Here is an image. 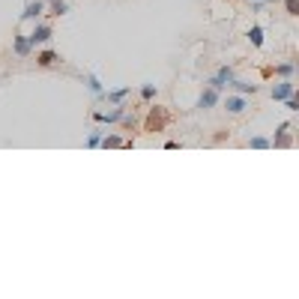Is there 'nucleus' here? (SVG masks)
Segmentation results:
<instances>
[{
    "instance_id": "aec40b11",
    "label": "nucleus",
    "mask_w": 299,
    "mask_h": 299,
    "mask_svg": "<svg viewBox=\"0 0 299 299\" xmlns=\"http://www.w3.org/2000/svg\"><path fill=\"white\" fill-rule=\"evenodd\" d=\"M284 9H287V15L299 18V0H284Z\"/></svg>"
},
{
    "instance_id": "6e6552de",
    "label": "nucleus",
    "mask_w": 299,
    "mask_h": 299,
    "mask_svg": "<svg viewBox=\"0 0 299 299\" xmlns=\"http://www.w3.org/2000/svg\"><path fill=\"white\" fill-rule=\"evenodd\" d=\"M12 45H15V54L18 57H30V51H33V42H30V36H15L12 39Z\"/></svg>"
},
{
    "instance_id": "20e7f679",
    "label": "nucleus",
    "mask_w": 299,
    "mask_h": 299,
    "mask_svg": "<svg viewBox=\"0 0 299 299\" xmlns=\"http://www.w3.org/2000/svg\"><path fill=\"white\" fill-rule=\"evenodd\" d=\"M296 93V87H293V81H278L275 87H272V99L275 102H284V99H290Z\"/></svg>"
},
{
    "instance_id": "4be33fe9",
    "label": "nucleus",
    "mask_w": 299,
    "mask_h": 299,
    "mask_svg": "<svg viewBox=\"0 0 299 299\" xmlns=\"http://www.w3.org/2000/svg\"><path fill=\"white\" fill-rule=\"evenodd\" d=\"M284 108L287 111H299V93H293L290 99H284Z\"/></svg>"
},
{
    "instance_id": "f8f14e48",
    "label": "nucleus",
    "mask_w": 299,
    "mask_h": 299,
    "mask_svg": "<svg viewBox=\"0 0 299 299\" xmlns=\"http://www.w3.org/2000/svg\"><path fill=\"white\" fill-rule=\"evenodd\" d=\"M225 108H228L231 114H242V111H245V99H242V96H228V99H225Z\"/></svg>"
},
{
    "instance_id": "9b49d317",
    "label": "nucleus",
    "mask_w": 299,
    "mask_h": 299,
    "mask_svg": "<svg viewBox=\"0 0 299 299\" xmlns=\"http://www.w3.org/2000/svg\"><path fill=\"white\" fill-rule=\"evenodd\" d=\"M129 93H132L129 87H120V90H105V93H102L99 99H108V102H114V105H120V102L126 99Z\"/></svg>"
},
{
    "instance_id": "9d476101",
    "label": "nucleus",
    "mask_w": 299,
    "mask_h": 299,
    "mask_svg": "<svg viewBox=\"0 0 299 299\" xmlns=\"http://www.w3.org/2000/svg\"><path fill=\"white\" fill-rule=\"evenodd\" d=\"M57 60H60V54H57V51H51V48H48V51H39V54H36V63H39L42 69L54 66Z\"/></svg>"
},
{
    "instance_id": "6ab92c4d",
    "label": "nucleus",
    "mask_w": 299,
    "mask_h": 299,
    "mask_svg": "<svg viewBox=\"0 0 299 299\" xmlns=\"http://www.w3.org/2000/svg\"><path fill=\"white\" fill-rule=\"evenodd\" d=\"M102 138H105V132H102V129H93V132H90V138H87V147H99Z\"/></svg>"
},
{
    "instance_id": "423d86ee",
    "label": "nucleus",
    "mask_w": 299,
    "mask_h": 299,
    "mask_svg": "<svg viewBox=\"0 0 299 299\" xmlns=\"http://www.w3.org/2000/svg\"><path fill=\"white\" fill-rule=\"evenodd\" d=\"M54 36V30H51V24H36L33 27V33H30V42H33V48L36 45H42V42H48Z\"/></svg>"
},
{
    "instance_id": "1a4fd4ad",
    "label": "nucleus",
    "mask_w": 299,
    "mask_h": 299,
    "mask_svg": "<svg viewBox=\"0 0 299 299\" xmlns=\"http://www.w3.org/2000/svg\"><path fill=\"white\" fill-rule=\"evenodd\" d=\"M42 9H45V3L42 0H30L27 6H24V12H21V21H33L42 15Z\"/></svg>"
},
{
    "instance_id": "0eeeda50",
    "label": "nucleus",
    "mask_w": 299,
    "mask_h": 299,
    "mask_svg": "<svg viewBox=\"0 0 299 299\" xmlns=\"http://www.w3.org/2000/svg\"><path fill=\"white\" fill-rule=\"evenodd\" d=\"M216 105H219V90H216V87H206V90L200 93V99H198V108L206 111V108H216Z\"/></svg>"
},
{
    "instance_id": "b1692460",
    "label": "nucleus",
    "mask_w": 299,
    "mask_h": 299,
    "mask_svg": "<svg viewBox=\"0 0 299 299\" xmlns=\"http://www.w3.org/2000/svg\"><path fill=\"white\" fill-rule=\"evenodd\" d=\"M264 3H278V0H264Z\"/></svg>"
},
{
    "instance_id": "5701e85b",
    "label": "nucleus",
    "mask_w": 299,
    "mask_h": 299,
    "mask_svg": "<svg viewBox=\"0 0 299 299\" xmlns=\"http://www.w3.org/2000/svg\"><path fill=\"white\" fill-rule=\"evenodd\" d=\"M153 96H156V87L153 84H144L141 87V99H153Z\"/></svg>"
},
{
    "instance_id": "393cba45",
    "label": "nucleus",
    "mask_w": 299,
    "mask_h": 299,
    "mask_svg": "<svg viewBox=\"0 0 299 299\" xmlns=\"http://www.w3.org/2000/svg\"><path fill=\"white\" fill-rule=\"evenodd\" d=\"M296 93H299V90H296Z\"/></svg>"
},
{
    "instance_id": "f3484780",
    "label": "nucleus",
    "mask_w": 299,
    "mask_h": 299,
    "mask_svg": "<svg viewBox=\"0 0 299 299\" xmlns=\"http://www.w3.org/2000/svg\"><path fill=\"white\" fill-rule=\"evenodd\" d=\"M87 87H90L93 96H102V93H105V87H102V81L96 78V75H87Z\"/></svg>"
},
{
    "instance_id": "ddd939ff",
    "label": "nucleus",
    "mask_w": 299,
    "mask_h": 299,
    "mask_svg": "<svg viewBox=\"0 0 299 299\" xmlns=\"http://www.w3.org/2000/svg\"><path fill=\"white\" fill-rule=\"evenodd\" d=\"M231 87L233 90H239V93H258V84H248V81H239V78H233Z\"/></svg>"
},
{
    "instance_id": "412c9836",
    "label": "nucleus",
    "mask_w": 299,
    "mask_h": 299,
    "mask_svg": "<svg viewBox=\"0 0 299 299\" xmlns=\"http://www.w3.org/2000/svg\"><path fill=\"white\" fill-rule=\"evenodd\" d=\"M66 9H69V6H66V0H54V3H51V12H54V15H63Z\"/></svg>"
},
{
    "instance_id": "f257e3e1",
    "label": "nucleus",
    "mask_w": 299,
    "mask_h": 299,
    "mask_svg": "<svg viewBox=\"0 0 299 299\" xmlns=\"http://www.w3.org/2000/svg\"><path fill=\"white\" fill-rule=\"evenodd\" d=\"M167 126V114L165 108H150V114H147V123H144V129L147 132H165Z\"/></svg>"
},
{
    "instance_id": "4468645a",
    "label": "nucleus",
    "mask_w": 299,
    "mask_h": 299,
    "mask_svg": "<svg viewBox=\"0 0 299 299\" xmlns=\"http://www.w3.org/2000/svg\"><path fill=\"white\" fill-rule=\"evenodd\" d=\"M123 144H126V141H123L120 135H105V138H102V147H105V150H114V147H123Z\"/></svg>"
},
{
    "instance_id": "39448f33",
    "label": "nucleus",
    "mask_w": 299,
    "mask_h": 299,
    "mask_svg": "<svg viewBox=\"0 0 299 299\" xmlns=\"http://www.w3.org/2000/svg\"><path fill=\"white\" fill-rule=\"evenodd\" d=\"M293 144V138H290V123H281L278 126V132H275V138H272V147H290Z\"/></svg>"
},
{
    "instance_id": "7ed1b4c3",
    "label": "nucleus",
    "mask_w": 299,
    "mask_h": 299,
    "mask_svg": "<svg viewBox=\"0 0 299 299\" xmlns=\"http://www.w3.org/2000/svg\"><path fill=\"white\" fill-rule=\"evenodd\" d=\"M123 117H126V108H123V105H117V108H114V111H108V114H102V111H96V114H93V120H96V123H105V126L120 123Z\"/></svg>"
},
{
    "instance_id": "dca6fc26",
    "label": "nucleus",
    "mask_w": 299,
    "mask_h": 299,
    "mask_svg": "<svg viewBox=\"0 0 299 299\" xmlns=\"http://www.w3.org/2000/svg\"><path fill=\"white\" fill-rule=\"evenodd\" d=\"M248 39H251V45H254V48H261V45H264V27H258V24H254V27L248 30Z\"/></svg>"
},
{
    "instance_id": "2eb2a0df",
    "label": "nucleus",
    "mask_w": 299,
    "mask_h": 299,
    "mask_svg": "<svg viewBox=\"0 0 299 299\" xmlns=\"http://www.w3.org/2000/svg\"><path fill=\"white\" fill-rule=\"evenodd\" d=\"M248 147H251V150H266V147H272V141L264 138V135H254V138L248 141Z\"/></svg>"
},
{
    "instance_id": "a211bd4d",
    "label": "nucleus",
    "mask_w": 299,
    "mask_h": 299,
    "mask_svg": "<svg viewBox=\"0 0 299 299\" xmlns=\"http://www.w3.org/2000/svg\"><path fill=\"white\" fill-rule=\"evenodd\" d=\"M299 69V63H278L275 66V75H281V78H287V75H293Z\"/></svg>"
},
{
    "instance_id": "f03ea898",
    "label": "nucleus",
    "mask_w": 299,
    "mask_h": 299,
    "mask_svg": "<svg viewBox=\"0 0 299 299\" xmlns=\"http://www.w3.org/2000/svg\"><path fill=\"white\" fill-rule=\"evenodd\" d=\"M233 78H236V75H233V69H231V66H222L219 72H216V75H212V78H209V87H216V90L222 93L225 87H231Z\"/></svg>"
}]
</instances>
